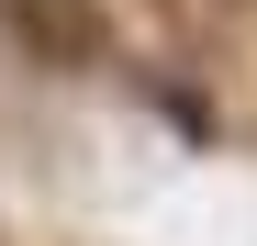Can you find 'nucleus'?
Here are the masks:
<instances>
[{"label": "nucleus", "mask_w": 257, "mask_h": 246, "mask_svg": "<svg viewBox=\"0 0 257 246\" xmlns=\"http://www.w3.org/2000/svg\"><path fill=\"white\" fill-rule=\"evenodd\" d=\"M12 12V34L34 56H56V67H90L101 45H112V23H101V0H0Z\"/></svg>", "instance_id": "f257e3e1"}]
</instances>
